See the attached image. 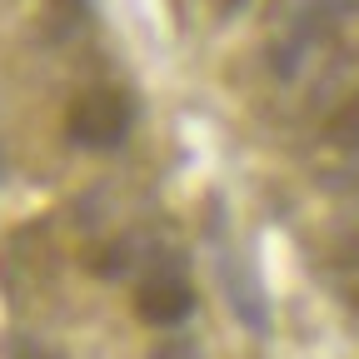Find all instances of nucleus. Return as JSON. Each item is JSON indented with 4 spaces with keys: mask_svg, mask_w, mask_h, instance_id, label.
Listing matches in <instances>:
<instances>
[{
    "mask_svg": "<svg viewBox=\"0 0 359 359\" xmlns=\"http://www.w3.org/2000/svg\"><path fill=\"white\" fill-rule=\"evenodd\" d=\"M130 130V100L120 95V90H90V95H80L65 115V135L75 145L85 150H110L125 140Z\"/></svg>",
    "mask_w": 359,
    "mask_h": 359,
    "instance_id": "obj_1",
    "label": "nucleus"
},
{
    "mask_svg": "<svg viewBox=\"0 0 359 359\" xmlns=\"http://www.w3.org/2000/svg\"><path fill=\"white\" fill-rule=\"evenodd\" d=\"M11 354H15V359H55V354H45V349H40V344H30V339L11 344Z\"/></svg>",
    "mask_w": 359,
    "mask_h": 359,
    "instance_id": "obj_5",
    "label": "nucleus"
},
{
    "mask_svg": "<svg viewBox=\"0 0 359 359\" xmlns=\"http://www.w3.org/2000/svg\"><path fill=\"white\" fill-rule=\"evenodd\" d=\"M219 280H224V299L240 314V325L250 334H269V304H264V290L255 285V269L240 255H219Z\"/></svg>",
    "mask_w": 359,
    "mask_h": 359,
    "instance_id": "obj_2",
    "label": "nucleus"
},
{
    "mask_svg": "<svg viewBox=\"0 0 359 359\" xmlns=\"http://www.w3.org/2000/svg\"><path fill=\"white\" fill-rule=\"evenodd\" d=\"M135 309H140V320H150V325H180V320H190L195 294L180 275H150L140 285V294H135Z\"/></svg>",
    "mask_w": 359,
    "mask_h": 359,
    "instance_id": "obj_3",
    "label": "nucleus"
},
{
    "mask_svg": "<svg viewBox=\"0 0 359 359\" xmlns=\"http://www.w3.org/2000/svg\"><path fill=\"white\" fill-rule=\"evenodd\" d=\"M325 140H330V145H344V150H354V145H359V90H354V95H349L334 115H330Z\"/></svg>",
    "mask_w": 359,
    "mask_h": 359,
    "instance_id": "obj_4",
    "label": "nucleus"
},
{
    "mask_svg": "<svg viewBox=\"0 0 359 359\" xmlns=\"http://www.w3.org/2000/svg\"><path fill=\"white\" fill-rule=\"evenodd\" d=\"M339 259H344V264H349V269H359V235H354V240H349V245H344V255H339Z\"/></svg>",
    "mask_w": 359,
    "mask_h": 359,
    "instance_id": "obj_6",
    "label": "nucleus"
}]
</instances>
